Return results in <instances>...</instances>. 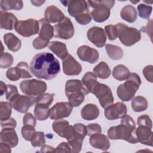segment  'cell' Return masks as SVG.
<instances>
[{
    "label": "cell",
    "instance_id": "1",
    "mask_svg": "<svg viewBox=\"0 0 153 153\" xmlns=\"http://www.w3.org/2000/svg\"><path fill=\"white\" fill-rule=\"evenodd\" d=\"M30 71L36 77L46 80L55 78L60 71L59 60L50 53L36 54L30 63Z\"/></svg>",
    "mask_w": 153,
    "mask_h": 153
},
{
    "label": "cell",
    "instance_id": "2",
    "mask_svg": "<svg viewBox=\"0 0 153 153\" xmlns=\"http://www.w3.org/2000/svg\"><path fill=\"white\" fill-rule=\"evenodd\" d=\"M90 92L79 79H69L65 84V94L73 107L79 106Z\"/></svg>",
    "mask_w": 153,
    "mask_h": 153
},
{
    "label": "cell",
    "instance_id": "3",
    "mask_svg": "<svg viewBox=\"0 0 153 153\" xmlns=\"http://www.w3.org/2000/svg\"><path fill=\"white\" fill-rule=\"evenodd\" d=\"M115 1H87L88 12L96 22L102 23L108 19L111 9L115 4Z\"/></svg>",
    "mask_w": 153,
    "mask_h": 153
},
{
    "label": "cell",
    "instance_id": "4",
    "mask_svg": "<svg viewBox=\"0 0 153 153\" xmlns=\"http://www.w3.org/2000/svg\"><path fill=\"white\" fill-rule=\"evenodd\" d=\"M140 84L141 79L139 76L136 73H130L127 81L117 87V93L118 98L124 102L131 100Z\"/></svg>",
    "mask_w": 153,
    "mask_h": 153
},
{
    "label": "cell",
    "instance_id": "5",
    "mask_svg": "<svg viewBox=\"0 0 153 153\" xmlns=\"http://www.w3.org/2000/svg\"><path fill=\"white\" fill-rule=\"evenodd\" d=\"M135 129L124 124L112 126L108 130V136L111 140L121 139L131 143H136L137 140L135 136Z\"/></svg>",
    "mask_w": 153,
    "mask_h": 153
},
{
    "label": "cell",
    "instance_id": "6",
    "mask_svg": "<svg viewBox=\"0 0 153 153\" xmlns=\"http://www.w3.org/2000/svg\"><path fill=\"white\" fill-rule=\"evenodd\" d=\"M115 26L119 39L124 45L130 47L140 41L141 33L137 29L128 27L126 25L121 23H117Z\"/></svg>",
    "mask_w": 153,
    "mask_h": 153
},
{
    "label": "cell",
    "instance_id": "7",
    "mask_svg": "<svg viewBox=\"0 0 153 153\" xmlns=\"http://www.w3.org/2000/svg\"><path fill=\"white\" fill-rule=\"evenodd\" d=\"M39 23L40 25L39 36L32 42L33 48L36 50L45 48L49 44L50 40L54 36V27L47 22L45 19H40Z\"/></svg>",
    "mask_w": 153,
    "mask_h": 153
},
{
    "label": "cell",
    "instance_id": "8",
    "mask_svg": "<svg viewBox=\"0 0 153 153\" xmlns=\"http://www.w3.org/2000/svg\"><path fill=\"white\" fill-rule=\"evenodd\" d=\"M20 88L23 93L26 95L38 97L47 90V84L36 79L22 81L20 84Z\"/></svg>",
    "mask_w": 153,
    "mask_h": 153
},
{
    "label": "cell",
    "instance_id": "9",
    "mask_svg": "<svg viewBox=\"0 0 153 153\" xmlns=\"http://www.w3.org/2000/svg\"><path fill=\"white\" fill-rule=\"evenodd\" d=\"M91 93L99 99L102 108H105L114 102V97L111 88L106 84L97 82L92 88Z\"/></svg>",
    "mask_w": 153,
    "mask_h": 153
},
{
    "label": "cell",
    "instance_id": "10",
    "mask_svg": "<svg viewBox=\"0 0 153 153\" xmlns=\"http://www.w3.org/2000/svg\"><path fill=\"white\" fill-rule=\"evenodd\" d=\"M15 30L24 37L37 34L39 31V23L33 19L18 21L14 27Z\"/></svg>",
    "mask_w": 153,
    "mask_h": 153
},
{
    "label": "cell",
    "instance_id": "11",
    "mask_svg": "<svg viewBox=\"0 0 153 153\" xmlns=\"http://www.w3.org/2000/svg\"><path fill=\"white\" fill-rule=\"evenodd\" d=\"M37 97L31 96H24L17 94L9 101L12 107L17 112L26 113L29 109L36 103Z\"/></svg>",
    "mask_w": 153,
    "mask_h": 153
},
{
    "label": "cell",
    "instance_id": "12",
    "mask_svg": "<svg viewBox=\"0 0 153 153\" xmlns=\"http://www.w3.org/2000/svg\"><path fill=\"white\" fill-rule=\"evenodd\" d=\"M54 28L56 38L69 39L74 36V27L71 20L68 17H65L62 21L55 25Z\"/></svg>",
    "mask_w": 153,
    "mask_h": 153
},
{
    "label": "cell",
    "instance_id": "13",
    "mask_svg": "<svg viewBox=\"0 0 153 153\" xmlns=\"http://www.w3.org/2000/svg\"><path fill=\"white\" fill-rule=\"evenodd\" d=\"M7 78L12 81H16L20 78H32L29 72V66L25 62H20L14 68H11L6 72Z\"/></svg>",
    "mask_w": 153,
    "mask_h": 153
},
{
    "label": "cell",
    "instance_id": "14",
    "mask_svg": "<svg viewBox=\"0 0 153 153\" xmlns=\"http://www.w3.org/2000/svg\"><path fill=\"white\" fill-rule=\"evenodd\" d=\"M72 108L73 106L69 102H58L50 109L49 117L51 120H59L68 117L72 112Z\"/></svg>",
    "mask_w": 153,
    "mask_h": 153
},
{
    "label": "cell",
    "instance_id": "15",
    "mask_svg": "<svg viewBox=\"0 0 153 153\" xmlns=\"http://www.w3.org/2000/svg\"><path fill=\"white\" fill-rule=\"evenodd\" d=\"M64 6L68 7V11L72 17H76L86 12H88L87 1L83 0H72L60 1Z\"/></svg>",
    "mask_w": 153,
    "mask_h": 153
},
{
    "label": "cell",
    "instance_id": "16",
    "mask_svg": "<svg viewBox=\"0 0 153 153\" xmlns=\"http://www.w3.org/2000/svg\"><path fill=\"white\" fill-rule=\"evenodd\" d=\"M127 106L123 102L111 104L105 108V117L108 120L121 118L127 114Z\"/></svg>",
    "mask_w": 153,
    "mask_h": 153
},
{
    "label": "cell",
    "instance_id": "17",
    "mask_svg": "<svg viewBox=\"0 0 153 153\" xmlns=\"http://www.w3.org/2000/svg\"><path fill=\"white\" fill-rule=\"evenodd\" d=\"M87 36L88 39L97 47H103L106 42L105 30L100 27L93 26L88 29Z\"/></svg>",
    "mask_w": 153,
    "mask_h": 153
},
{
    "label": "cell",
    "instance_id": "18",
    "mask_svg": "<svg viewBox=\"0 0 153 153\" xmlns=\"http://www.w3.org/2000/svg\"><path fill=\"white\" fill-rule=\"evenodd\" d=\"M53 130L60 137L68 140L72 135L74 127L71 126L69 122L65 120H56L53 123Z\"/></svg>",
    "mask_w": 153,
    "mask_h": 153
},
{
    "label": "cell",
    "instance_id": "19",
    "mask_svg": "<svg viewBox=\"0 0 153 153\" xmlns=\"http://www.w3.org/2000/svg\"><path fill=\"white\" fill-rule=\"evenodd\" d=\"M76 53L81 60L89 63H96L99 57L98 51L88 45L80 46L78 48Z\"/></svg>",
    "mask_w": 153,
    "mask_h": 153
},
{
    "label": "cell",
    "instance_id": "20",
    "mask_svg": "<svg viewBox=\"0 0 153 153\" xmlns=\"http://www.w3.org/2000/svg\"><path fill=\"white\" fill-rule=\"evenodd\" d=\"M63 71L67 75H78L82 71V66L71 54L63 60Z\"/></svg>",
    "mask_w": 153,
    "mask_h": 153
},
{
    "label": "cell",
    "instance_id": "21",
    "mask_svg": "<svg viewBox=\"0 0 153 153\" xmlns=\"http://www.w3.org/2000/svg\"><path fill=\"white\" fill-rule=\"evenodd\" d=\"M152 128L145 126H138L135 129V136L137 142L152 146L153 143V133Z\"/></svg>",
    "mask_w": 153,
    "mask_h": 153
},
{
    "label": "cell",
    "instance_id": "22",
    "mask_svg": "<svg viewBox=\"0 0 153 153\" xmlns=\"http://www.w3.org/2000/svg\"><path fill=\"white\" fill-rule=\"evenodd\" d=\"M44 17L47 22L52 23H59L65 17L63 13L54 5H50L46 8Z\"/></svg>",
    "mask_w": 153,
    "mask_h": 153
},
{
    "label": "cell",
    "instance_id": "23",
    "mask_svg": "<svg viewBox=\"0 0 153 153\" xmlns=\"http://www.w3.org/2000/svg\"><path fill=\"white\" fill-rule=\"evenodd\" d=\"M89 142L93 147L102 151H106L110 147L109 139L106 136L101 133H97L90 136Z\"/></svg>",
    "mask_w": 153,
    "mask_h": 153
},
{
    "label": "cell",
    "instance_id": "24",
    "mask_svg": "<svg viewBox=\"0 0 153 153\" xmlns=\"http://www.w3.org/2000/svg\"><path fill=\"white\" fill-rule=\"evenodd\" d=\"M1 142L8 144L11 148L16 146L19 142V138L16 131L13 128H3L1 133Z\"/></svg>",
    "mask_w": 153,
    "mask_h": 153
},
{
    "label": "cell",
    "instance_id": "25",
    "mask_svg": "<svg viewBox=\"0 0 153 153\" xmlns=\"http://www.w3.org/2000/svg\"><path fill=\"white\" fill-rule=\"evenodd\" d=\"M18 22L17 17L12 13L1 10L0 12V27L1 29L13 30Z\"/></svg>",
    "mask_w": 153,
    "mask_h": 153
},
{
    "label": "cell",
    "instance_id": "26",
    "mask_svg": "<svg viewBox=\"0 0 153 153\" xmlns=\"http://www.w3.org/2000/svg\"><path fill=\"white\" fill-rule=\"evenodd\" d=\"M99 115V109L98 107L93 103H88L85 105L81 111L82 118L87 121L96 119Z\"/></svg>",
    "mask_w": 153,
    "mask_h": 153
},
{
    "label": "cell",
    "instance_id": "27",
    "mask_svg": "<svg viewBox=\"0 0 153 153\" xmlns=\"http://www.w3.org/2000/svg\"><path fill=\"white\" fill-rule=\"evenodd\" d=\"M49 49L58 57L64 59L69 54L65 44L60 41H51L48 44Z\"/></svg>",
    "mask_w": 153,
    "mask_h": 153
},
{
    "label": "cell",
    "instance_id": "28",
    "mask_svg": "<svg viewBox=\"0 0 153 153\" xmlns=\"http://www.w3.org/2000/svg\"><path fill=\"white\" fill-rule=\"evenodd\" d=\"M4 41L8 50L17 52L22 46V42L16 35L12 33H7L4 35Z\"/></svg>",
    "mask_w": 153,
    "mask_h": 153
},
{
    "label": "cell",
    "instance_id": "29",
    "mask_svg": "<svg viewBox=\"0 0 153 153\" xmlns=\"http://www.w3.org/2000/svg\"><path fill=\"white\" fill-rule=\"evenodd\" d=\"M84 137H85L84 136L76 131L74 128V133L72 136L68 140H67L71 148L72 152L78 153L81 151Z\"/></svg>",
    "mask_w": 153,
    "mask_h": 153
},
{
    "label": "cell",
    "instance_id": "30",
    "mask_svg": "<svg viewBox=\"0 0 153 153\" xmlns=\"http://www.w3.org/2000/svg\"><path fill=\"white\" fill-rule=\"evenodd\" d=\"M137 11L135 7L131 5L124 6L121 12V17L128 23H133L137 19Z\"/></svg>",
    "mask_w": 153,
    "mask_h": 153
},
{
    "label": "cell",
    "instance_id": "31",
    "mask_svg": "<svg viewBox=\"0 0 153 153\" xmlns=\"http://www.w3.org/2000/svg\"><path fill=\"white\" fill-rule=\"evenodd\" d=\"M93 74L100 79H107L111 74L108 65L105 62H100L93 68Z\"/></svg>",
    "mask_w": 153,
    "mask_h": 153
},
{
    "label": "cell",
    "instance_id": "32",
    "mask_svg": "<svg viewBox=\"0 0 153 153\" xmlns=\"http://www.w3.org/2000/svg\"><path fill=\"white\" fill-rule=\"evenodd\" d=\"M130 72L129 69L123 65L116 66L112 71V75L115 79L118 81H124L127 79L130 76Z\"/></svg>",
    "mask_w": 153,
    "mask_h": 153
},
{
    "label": "cell",
    "instance_id": "33",
    "mask_svg": "<svg viewBox=\"0 0 153 153\" xmlns=\"http://www.w3.org/2000/svg\"><path fill=\"white\" fill-rule=\"evenodd\" d=\"M106 50L109 57L113 60H118L123 57V50L117 45L112 44L106 45Z\"/></svg>",
    "mask_w": 153,
    "mask_h": 153
},
{
    "label": "cell",
    "instance_id": "34",
    "mask_svg": "<svg viewBox=\"0 0 153 153\" xmlns=\"http://www.w3.org/2000/svg\"><path fill=\"white\" fill-rule=\"evenodd\" d=\"M0 4L2 10L5 11L11 10H20L23 7V3L22 1L1 0Z\"/></svg>",
    "mask_w": 153,
    "mask_h": 153
},
{
    "label": "cell",
    "instance_id": "35",
    "mask_svg": "<svg viewBox=\"0 0 153 153\" xmlns=\"http://www.w3.org/2000/svg\"><path fill=\"white\" fill-rule=\"evenodd\" d=\"M131 108L136 112L145 111L148 108V102L146 98L141 96L133 97L131 100Z\"/></svg>",
    "mask_w": 153,
    "mask_h": 153
},
{
    "label": "cell",
    "instance_id": "36",
    "mask_svg": "<svg viewBox=\"0 0 153 153\" xmlns=\"http://www.w3.org/2000/svg\"><path fill=\"white\" fill-rule=\"evenodd\" d=\"M34 115L35 118L39 121L47 120L50 115L49 107L36 103L34 109Z\"/></svg>",
    "mask_w": 153,
    "mask_h": 153
},
{
    "label": "cell",
    "instance_id": "37",
    "mask_svg": "<svg viewBox=\"0 0 153 153\" xmlns=\"http://www.w3.org/2000/svg\"><path fill=\"white\" fill-rule=\"evenodd\" d=\"M81 81L90 93H91L92 88L98 82L97 81V76L91 72L85 73L83 76Z\"/></svg>",
    "mask_w": 153,
    "mask_h": 153
},
{
    "label": "cell",
    "instance_id": "38",
    "mask_svg": "<svg viewBox=\"0 0 153 153\" xmlns=\"http://www.w3.org/2000/svg\"><path fill=\"white\" fill-rule=\"evenodd\" d=\"M12 106L10 103L7 102H0V116L1 121H5L9 119L11 117Z\"/></svg>",
    "mask_w": 153,
    "mask_h": 153
},
{
    "label": "cell",
    "instance_id": "39",
    "mask_svg": "<svg viewBox=\"0 0 153 153\" xmlns=\"http://www.w3.org/2000/svg\"><path fill=\"white\" fill-rule=\"evenodd\" d=\"M30 142L33 147H42L45 143L44 133L42 131H36L33 135Z\"/></svg>",
    "mask_w": 153,
    "mask_h": 153
},
{
    "label": "cell",
    "instance_id": "40",
    "mask_svg": "<svg viewBox=\"0 0 153 153\" xmlns=\"http://www.w3.org/2000/svg\"><path fill=\"white\" fill-rule=\"evenodd\" d=\"M14 61L13 56L8 53L2 52L0 56V67L2 69L10 68Z\"/></svg>",
    "mask_w": 153,
    "mask_h": 153
},
{
    "label": "cell",
    "instance_id": "41",
    "mask_svg": "<svg viewBox=\"0 0 153 153\" xmlns=\"http://www.w3.org/2000/svg\"><path fill=\"white\" fill-rule=\"evenodd\" d=\"M139 16L144 19L148 20L152 13V7L144 4H140L137 7Z\"/></svg>",
    "mask_w": 153,
    "mask_h": 153
},
{
    "label": "cell",
    "instance_id": "42",
    "mask_svg": "<svg viewBox=\"0 0 153 153\" xmlns=\"http://www.w3.org/2000/svg\"><path fill=\"white\" fill-rule=\"evenodd\" d=\"M53 94L44 93L36 97V103L49 107L53 101Z\"/></svg>",
    "mask_w": 153,
    "mask_h": 153
},
{
    "label": "cell",
    "instance_id": "43",
    "mask_svg": "<svg viewBox=\"0 0 153 153\" xmlns=\"http://www.w3.org/2000/svg\"><path fill=\"white\" fill-rule=\"evenodd\" d=\"M22 137L27 141H30L33 135L36 132L35 127L31 126H23L22 128Z\"/></svg>",
    "mask_w": 153,
    "mask_h": 153
},
{
    "label": "cell",
    "instance_id": "44",
    "mask_svg": "<svg viewBox=\"0 0 153 153\" xmlns=\"http://www.w3.org/2000/svg\"><path fill=\"white\" fill-rule=\"evenodd\" d=\"M105 33L107 35L108 39L110 41H113L115 40L117 36H118V33H117V29L115 26L109 25H107L105 27Z\"/></svg>",
    "mask_w": 153,
    "mask_h": 153
},
{
    "label": "cell",
    "instance_id": "45",
    "mask_svg": "<svg viewBox=\"0 0 153 153\" xmlns=\"http://www.w3.org/2000/svg\"><path fill=\"white\" fill-rule=\"evenodd\" d=\"M75 20L81 25H85L88 24L91 21V17L88 12H86L81 15L75 17Z\"/></svg>",
    "mask_w": 153,
    "mask_h": 153
},
{
    "label": "cell",
    "instance_id": "46",
    "mask_svg": "<svg viewBox=\"0 0 153 153\" xmlns=\"http://www.w3.org/2000/svg\"><path fill=\"white\" fill-rule=\"evenodd\" d=\"M138 126H145L152 128V121L148 115L139 116L137 120Z\"/></svg>",
    "mask_w": 153,
    "mask_h": 153
},
{
    "label": "cell",
    "instance_id": "47",
    "mask_svg": "<svg viewBox=\"0 0 153 153\" xmlns=\"http://www.w3.org/2000/svg\"><path fill=\"white\" fill-rule=\"evenodd\" d=\"M87 135L90 136L93 134L97 133H101V127L97 123H91L88 124L87 127Z\"/></svg>",
    "mask_w": 153,
    "mask_h": 153
},
{
    "label": "cell",
    "instance_id": "48",
    "mask_svg": "<svg viewBox=\"0 0 153 153\" xmlns=\"http://www.w3.org/2000/svg\"><path fill=\"white\" fill-rule=\"evenodd\" d=\"M18 93V90L16 86L11 85V84H8L7 85V90L5 91V96H6V99L8 101L15 95H16Z\"/></svg>",
    "mask_w": 153,
    "mask_h": 153
},
{
    "label": "cell",
    "instance_id": "49",
    "mask_svg": "<svg viewBox=\"0 0 153 153\" xmlns=\"http://www.w3.org/2000/svg\"><path fill=\"white\" fill-rule=\"evenodd\" d=\"M23 126L28 125V126H31L35 127L36 124V118L33 116V115L31 113L29 112V113H26L23 117Z\"/></svg>",
    "mask_w": 153,
    "mask_h": 153
},
{
    "label": "cell",
    "instance_id": "50",
    "mask_svg": "<svg viewBox=\"0 0 153 153\" xmlns=\"http://www.w3.org/2000/svg\"><path fill=\"white\" fill-rule=\"evenodd\" d=\"M143 75L147 81L150 82H153V66L152 65H148L143 69Z\"/></svg>",
    "mask_w": 153,
    "mask_h": 153
},
{
    "label": "cell",
    "instance_id": "51",
    "mask_svg": "<svg viewBox=\"0 0 153 153\" xmlns=\"http://www.w3.org/2000/svg\"><path fill=\"white\" fill-rule=\"evenodd\" d=\"M55 152H72L71 148L68 143L63 142H61L55 148Z\"/></svg>",
    "mask_w": 153,
    "mask_h": 153
},
{
    "label": "cell",
    "instance_id": "52",
    "mask_svg": "<svg viewBox=\"0 0 153 153\" xmlns=\"http://www.w3.org/2000/svg\"><path fill=\"white\" fill-rule=\"evenodd\" d=\"M17 125L16 121L13 118L10 117L9 119L5 121H1V126L2 128H15Z\"/></svg>",
    "mask_w": 153,
    "mask_h": 153
},
{
    "label": "cell",
    "instance_id": "53",
    "mask_svg": "<svg viewBox=\"0 0 153 153\" xmlns=\"http://www.w3.org/2000/svg\"><path fill=\"white\" fill-rule=\"evenodd\" d=\"M152 20L150 19L147 25L140 28V30L144 32H146L148 35H149L151 39H152Z\"/></svg>",
    "mask_w": 153,
    "mask_h": 153
},
{
    "label": "cell",
    "instance_id": "54",
    "mask_svg": "<svg viewBox=\"0 0 153 153\" xmlns=\"http://www.w3.org/2000/svg\"><path fill=\"white\" fill-rule=\"evenodd\" d=\"M11 146L7 143L1 142L0 143V152L2 153H10L11 152Z\"/></svg>",
    "mask_w": 153,
    "mask_h": 153
},
{
    "label": "cell",
    "instance_id": "55",
    "mask_svg": "<svg viewBox=\"0 0 153 153\" xmlns=\"http://www.w3.org/2000/svg\"><path fill=\"white\" fill-rule=\"evenodd\" d=\"M41 152H55V149L49 145H43L41 148Z\"/></svg>",
    "mask_w": 153,
    "mask_h": 153
},
{
    "label": "cell",
    "instance_id": "56",
    "mask_svg": "<svg viewBox=\"0 0 153 153\" xmlns=\"http://www.w3.org/2000/svg\"><path fill=\"white\" fill-rule=\"evenodd\" d=\"M0 91H1V96H2L6 91L7 90V85L3 82L2 81L0 82Z\"/></svg>",
    "mask_w": 153,
    "mask_h": 153
},
{
    "label": "cell",
    "instance_id": "57",
    "mask_svg": "<svg viewBox=\"0 0 153 153\" xmlns=\"http://www.w3.org/2000/svg\"><path fill=\"white\" fill-rule=\"evenodd\" d=\"M30 2L33 4V5L36 7H39L45 2V1H31Z\"/></svg>",
    "mask_w": 153,
    "mask_h": 153
}]
</instances>
